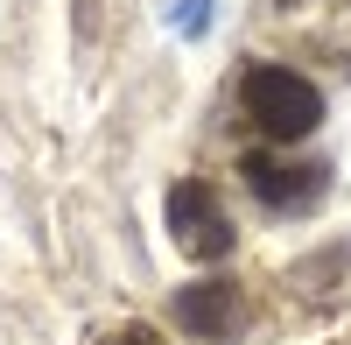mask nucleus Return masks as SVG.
I'll return each mask as SVG.
<instances>
[{
	"instance_id": "nucleus-1",
	"label": "nucleus",
	"mask_w": 351,
	"mask_h": 345,
	"mask_svg": "<svg viewBox=\"0 0 351 345\" xmlns=\"http://www.w3.org/2000/svg\"><path fill=\"white\" fill-rule=\"evenodd\" d=\"M239 120L267 141V148H288V141L316 134V120H324V92L288 71V64H246L239 71Z\"/></svg>"
},
{
	"instance_id": "nucleus-6",
	"label": "nucleus",
	"mask_w": 351,
	"mask_h": 345,
	"mask_svg": "<svg viewBox=\"0 0 351 345\" xmlns=\"http://www.w3.org/2000/svg\"><path fill=\"white\" fill-rule=\"evenodd\" d=\"M281 8H302V0H281Z\"/></svg>"
},
{
	"instance_id": "nucleus-5",
	"label": "nucleus",
	"mask_w": 351,
	"mask_h": 345,
	"mask_svg": "<svg viewBox=\"0 0 351 345\" xmlns=\"http://www.w3.org/2000/svg\"><path fill=\"white\" fill-rule=\"evenodd\" d=\"M99 345H162V331L155 324H120V331H106Z\"/></svg>"
},
{
	"instance_id": "nucleus-2",
	"label": "nucleus",
	"mask_w": 351,
	"mask_h": 345,
	"mask_svg": "<svg viewBox=\"0 0 351 345\" xmlns=\"http://www.w3.org/2000/svg\"><path fill=\"white\" fill-rule=\"evenodd\" d=\"M239 177H246V190L260 197V205L281 212V219L316 212V205L330 197V169H324V162H288V155H274V148H253V155L239 162Z\"/></svg>"
},
{
	"instance_id": "nucleus-4",
	"label": "nucleus",
	"mask_w": 351,
	"mask_h": 345,
	"mask_svg": "<svg viewBox=\"0 0 351 345\" xmlns=\"http://www.w3.org/2000/svg\"><path fill=\"white\" fill-rule=\"evenodd\" d=\"M176 324L197 331V338H211V345L239 338V324H246V289H239V282H190V289L176 296Z\"/></svg>"
},
{
	"instance_id": "nucleus-3",
	"label": "nucleus",
	"mask_w": 351,
	"mask_h": 345,
	"mask_svg": "<svg viewBox=\"0 0 351 345\" xmlns=\"http://www.w3.org/2000/svg\"><path fill=\"white\" fill-rule=\"evenodd\" d=\"M169 233H176V247H183L190 261H225L232 254V219L218 205V190L197 183V177H183L169 190Z\"/></svg>"
}]
</instances>
